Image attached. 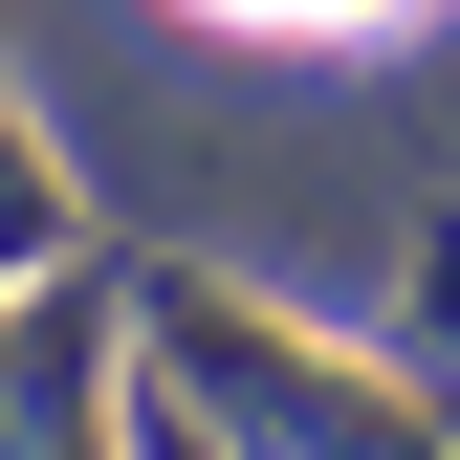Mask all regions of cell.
<instances>
[{
    "instance_id": "cell-1",
    "label": "cell",
    "mask_w": 460,
    "mask_h": 460,
    "mask_svg": "<svg viewBox=\"0 0 460 460\" xmlns=\"http://www.w3.org/2000/svg\"><path fill=\"white\" fill-rule=\"evenodd\" d=\"M154 351L198 373V417H242V438H285V460H460L438 394H394V373H351V351H285V329L198 307V285H154Z\"/></svg>"
},
{
    "instance_id": "cell-2",
    "label": "cell",
    "mask_w": 460,
    "mask_h": 460,
    "mask_svg": "<svg viewBox=\"0 0 460 460\" xmlns=\"http://www.w3.org/2000/svg\"><path fill=\"white\" fill-rule=\"evenodd\" d=\"M88 351H110V285H44L0 329V460H88Z\"/></svg>"
},
{
    "instance_id": "cell-3",
    "label": "cell",
    "mask_w": 460,
    "mask_h": 460,
    "mask_svg": "<svg viewBox=\"0 0 460 460\" xmlns=\"http://www.w3.org/2000/svg\"><path fill=\"white\" fill-rule=\"evenodd\" d=\"M198 22H263V44H373V22H417V0H198Z\"/></svg>"
},
{
    "instance_id": "cell-4",
    "label": "cell",
    "mask_w": 460,
    "mask_h": 460,
    "mask_svg": "<svg viewBox=\"0 0 460 460\" xmlns=\"http://www.w3.org/2000/svg\"><path fill=\"white\" fill-rule=\"evenodd\" d=\"M44 242V176H22V132H0V263H22Z\"/></svg>"
}]
</instances>
